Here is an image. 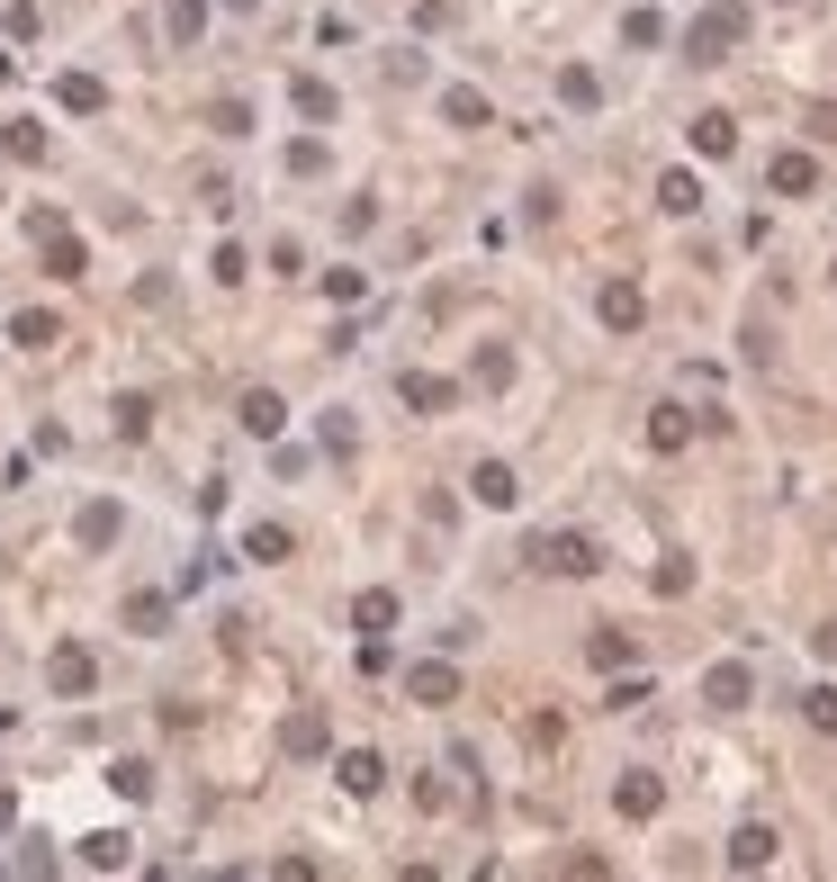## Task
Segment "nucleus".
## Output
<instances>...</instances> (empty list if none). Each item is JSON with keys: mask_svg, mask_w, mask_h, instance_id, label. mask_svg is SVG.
<instances>
[{"mask_svg": "<svg viewBox=\"0 0 837 882\" xmlns=\"http://www.w3.org/2000/svg\"><path fill=\"white\" fill-rule=\"evenodd\" d=\"M621 37H631V45H658V37H666V19H658V10H631V19H621Z\"/></svg>", "mask_w": 837, "mask_h": 882, "instance_id": "c9c22d12", "label": "nucleus"}, {"mask_svg": "<svg viewBox=\"0 0 837 882\" xmlns=\"http://www.w3.org/2000/svg\"><path fill=\"white\" fill-rule=\"evenodd\" d=\"M765 180H775L784 198H810V189H819V163H810V154H775V163H765Z\"/></svg>", "mask_w": 837, "mask_h": 882, "instance_id": "4468645a", "label": "nucleus"}, {"mask_svg": "<svg viewBox=\"0 0 837 882\" xmlns=\"http://www.w3.org/2000/svg\"><path fill=\"white\" fill-rule=\"evenodd\" d=\"M703 703H712V712H747V703H756V666H747V657H721V666L703 675Z\"/></svg>", "mask_w": 837, "mask_h": 882, "instance_id": "7ed1b4c3", "label": "nucleus"}, {"mask_svg": "<svg viewBox=\"0 0 837 882\" xmlns=\"http://www.w3.org/2000/svg\"><path fill=\"white\" fill-rule=\"evenodd\" d=\"M333 775H342V792H379V784H388V766H379L370 748H352V757H342Z\"/></svg>", "mask_w": 837, "mask_h": 882, "instance_id": "aec40b11", "label": "nucleus"}, {"mask_svg": "<svg viewBox=\"0 0 837 882\" xmlns=\"http://www.w3.org/2000/svg\"><path fill=\"white\" fill-rule=\"evenodd\" d=\"M54 100H63V108H73V117H91V108H108V91H100L91 73H63V82H54Z\"/></svg>", "mask_w": 837, "mask_h": 882, "instance_id": "6ab92c4d", "label": "nucleus"}, {"mask_svg": "<svg viewBox=\"0 0 837 882\" xmlns=\"http://www.w3.org/2000/svg\"><path fill=\"white\" fill-rule=\"evenodd\" d=\"M514 378V352H477V387H505Z\"/></svg>", "mask_w": 837, "mask_h": 882, "instance_id": "e433bc0d", "label": "nucleus"}, {"mask_svg": "<svg viewBox=\"0 0 837 882\" xmlns=\"http://www.w3.org/2000/svg\"><path fill=\"white\" fill-rule=\"evenodd\" d=\"M207 126H217V135H252V108H244V100H217V108H207Z\"/></svg>", "mask_w": 837, "mask_h": 882, "instance_id": "72a5a7b5", "label": "nucleus"}, {"mask_svg": "<svg viewBox=\"0 0 837 882\" xmlns=\"http://www.w3.org/2000/svg\"><path fill=\"white\" fill-rule=\"evenodd\" d=\"M37 243H45V280H91V252H82V235H63V226H45Z\"/></svg>", "mask_w": 837, "mask_h": 882, "instance_id": "0eeeda50", "label": "nucleus"}, {"mask_svg": "<svg viewBox=\"0 0 837 882\" xmlns=\"http://www.w3.org/2000/svg\"><path fill=\"white\" fill-rule=\"evenodd\" d=\"M352 622H361V631H388V622H396V594H388V585H370V594L352 603Z\"/></svg>", "mask_w": 837, "mask_h": 882, "instance_id": "bb28decb", "label": "nucleus"}, {"mask_svg": "<svg viewBox=\"0 0 837 882\" xmlns=\"http://www.w3.org/2000/svg\"><path fill=\"white\" fill-rule=\"evenodd\" d=\"M10 343H28V352H45V343H63V324H54L45 307H28V315L10 324Z\"/></svg>", "mask_w": 837, "mask_h": 882, "instance_id": "5701e85b", "label": "nucleus"}, {"mask_svg": "<svg viewBox=\"0 0 837 882\" xmlns=\"http://www.w3.org/2000/svg\"><path fill=\"white\" fill-rule=\"evenodd\" d=\"M658 208H666V217H703V180H693V172H666V180H658Z\"/></svg>", "mask_w": 837, "mask_h": 882, "instance_id": "f3484780", "label": "nucleus"}, {"mask_svg": "<svg viewBox=\"0 0 837 882\" xmlns=\"http://www.w3.org/2000/svg\"><path fill=\"white\" fill-rule=\"evenodd\" d=\"M775 847H784L775 829H765V820H747V829L730 838V873H765V864H775Z\"/></svg>", "mask_w": 837, "mask_h": 882, "instance_id": "1a4fd4ad", "label": "nucleus"}, {"mask_svg": "<svg viewBox=\"0 0 837 882\" xmlns=\"http://www.w3.org/2000/svg\"><path fill=\"white\" fill-rule=\"evenodd\" d=\"M802 720H810V729H837V685H810V694H802Z\"/></svg>", "mask_w": 837, "mask_h": 882, "instance_id": "2f4dec72", "label": "nucleus"}, {"mask_svg": "<svg viewBox=\"0 0 837 882\" xmlns=\"http://www.w3.org/2000/svg\"><path fill=\"white\" fill-rule=\"evenodd\" d=\"M235 415H244V433H252V442H270L279 424H289V405H279L270 387H244V405H235Z\"/></svg>", "mask_w": 837, "mask_h": 882, "instance_id": "9b49d317", "label": "nucleus"}, {"mask_svg": "<svg viewBox=\"0 0 837 882\" xmlns=\"http://www.w3.org/2000/svg\"><path fill=\"white\" fill-rule=\"evenodd\" d=\"M163 28H172V45H198V28H207V0H172V10H163Z\"/></svg>", "mask_w": 837, "mask_h": 882, "instance_id": "b1692460", "label": "nucleus"}, {"mask_svg": "<svg viewBox=\"0 0 837 882\" xmlns=\"http://www.w3.org/2000/svg\"><path fill=\"white\" fill-rule=\"evenodd\" d=\"M640 315H649V298H640L631 280H612V289H603V324H612V333H640Z\"/></svg>", "mask_w": 837, "mask_h": 882, "instance_id": "2eb2a0df", "label": "nucleus"}, {"mask_svg": "<svg viewBox=\"0 0 837 882\" xmlns=\"http://www.w3.org/2000/svg\"><path fill=\"white\" fill-rule=\"evenodd\" d=\"M468 487H477V505H496V513H505V505L523 496V487H514V468H505V459H477V478H468Z\"/></svg>", "mask_w": 837, "mask_h": 882, "instance_id": "a211bd4d", "label": "nucleus"}, {"mask_svg": "<svg viewBox=\"0 0 837 882\" xmlns=\"http://www.w3.org/2000/svg\"><path fill=\"white\" fill-rule=\"evenodd\" d=\"M108 415H117V433H126V442H145V433H154V396H117Z\"/></svg>", "mask_w": 837, "mask_h": 882, "instance_id": "393cba45", "label": "nucleus"}, {"mask_svg": "<svg viewBox=\"0 0 837 882\" xmlns=\"http://www.w3.org/2000/svg\"><path fill=\"white\" fill-rule=\"evenodd\" d=\"M586 657H595V666H631L640 648H631V631H595V640H586Z\"/></svg>", "mask_w": 837, "mask_h": 882, "instance_id": "cd10ccee", "label": "nucleus"}, {"mask_svg": "<svg viewBox=\"0 0 837 882\" xmlns=\"http://www.w3.org/2000/svg\"><path fill=\"white\" fill-rule=\"evenodd\" d=\"M442 117H451V126H486V100H477V91H442Z\"/></svg>", "mask_w": 837, "mask_h": 882, "instance_id": "7c9ffc66", "label": "nucleus"}, {"mask_svg": "<svg viewBox=\"0 0 837 882\" xmlns=\"http://www.w3.org/2000/svg\"><path fill=\"white\" fill-rule=\"evenodd\" d=\"M531 568H540V577H595L603 550H595V531H540V540H531Z\"/></svg>", "mask_w": 837, "mask_h": 882, "instance_id": "f03ea898", "label": "nucleus"}, {"mask_svg": "<svg viewBox=\"0 0 837 882\" xmlns=\"http://www.w3.org/2000/svg\"><path fill=\"white\" fill-rule=\"evenodd\" d=\"M289 550H298V531H289V522H252V531H244V559H261V568H270V559H289Z\"/></svg>", "mask_w": 837, "mask_h": 882, "instance_id": "dca6fc26", "label": "nucleus"}, {"mask_svg": "<svg viewBox=\"0 0 837 882\" xmlns=\"http://www.w3.org/2000/svg\"><path fill=\"white\" fill-rule=\"evenodd\" d=\"M649 442H658V450H684V442H693V415H684V405H658V415H649Z\"/></svg>", "mask_w": 837, "mask_h": 882, "instance_id": "412c9836", "label": "nucleus"}, {"mask_svg": "<svg viewBox=\"0 0 837 882\" xmlns=\"http://www.w3.org/2000/svg\"><path fill=\"white\" fill-rule=\"evenodd\" d=\"M558 100H568V108H595V100H603V82L586 73V63H568V73H558Z\"/></svg>", "mask_w": 837, "mask_h": 882, "instance_id": "a878e982", "label": "nucleus"}, {"mask_svg": "<svg viewBox=\"0 0 837 882\" xmlns=\"http://www.w3.org/2000/svg\"><path fill=\"white\" fill-rule=\"evenodd\" d=\"M738 37H747V0H712V10L684 28V54H693V63H730Z\"/></svg>", "mask_w": 837, "mask_h": 882, "instance_id": "f257e3e1", "label": "nucleus"}, {"mask_svg": "<svg viewBox=\"0 0 837 882\" xmlns=\"http://www.w3.org/2000/svg\"><path fill=\"white\" fill-rule=\"evenodd\" d=\"M82 864H100V873H117V864H126V838H117V829H108V838H91V847H82Z\"/></svg>", "mask_w": 837, "mask_h": 882, "instance_id": "f704fd0d", "label": "nucleus"}, {"mask_svg": "<svg viewBox=\"0 0 837 882\" xmlns=\"http://www.w3.org/2000/svg\"><path fill=\"white\" fill-rule=\"evenodd\" d=\"M289 172L307 180V172H324V145H316V135H298V145H289Z\"/></svg>", "mask_w": 837, "mask_h": 882, "instance_id": "4c0bfd02", "label": "nucleus"}, {"mask_svg": "<svg viewBox=\"0 0 837 882\" xmlns=\"http://www.w3.org/2000/svg\"><path fill=\"white\" fill-rule=\"evenodd\" d=\"M405 694L424 703V712H451V703H459V666H451V657H424V666H405Z\"/></svg>", "mask_w": 837, "mask_h": 882, "instance_id": "39448f33", "label": "nucleus"}, {"mask_svg": "<svg viewBox=\"0 0 837 882\" xmlns=\"http://www.w3.org/2000/svg\"><path fill=\"white\" fill-rule=\"evenodd\" d=\"M45 685H54L63 703H82V694L100 685V666H91V648H82V640H63V648L45 657Z\"/></svg>", "mask_w": 837, "mask_h": 882, "instance_id": "20e7f679", "label": "nucleus"}, {"mask_svg": "<svg viewBox=\"0 0 837 882\" xmlns=\"http://www.w3.org/2000/svg\"><path fill=\"white\" fill-rule=\"evenodd\" d=\"M0 154H10V163H45V126H0Z\"/></svg>", "mask_w": 837, "mask_h": 882, "instance_id": "4be33fe9", "label": "nucleus"}, {"mask_svg": "<svg viewBox=\"0 0 837 882\" xmlns=\"http://www.w3.org/2000/svg\"><path fill=\"white\" fill-rule=\"evenodd\" d=\"M10 820H19V801H10V792H0V829H10Z\"/></svg>", "mask_w": 837, "mask_h": 882, "instance_id": "58836bf2", "label": "nucleus"}, {"mask_svg": "<svg viewBox=\"0 0 837 882\" xmlns=\"http://www.w3.org/2000/svg\"><path fill=\"white\" fill-rule=\"evenodd\" d=\"M396 396L414 405V415H451V405H459V387L433 378V370H396Z\"/></svg>", "mask_w": 837, "mask_h": 882, "instance_id": "423d86ee", "label": "nucleus"}, {"mask_svg": "<svg viewBox=\"0 0 837 882\" xmlns=\"http://www.w3.org/2000/svg\"><path fill=\"white\" fill-rule=\"evenodd\" d=\"M279 748H289V757H324V748H333V720H324V712H289Z\"/></svg>", "mask_w": 837, "mask_h": 882, "instance_id": "9d476101", "label": "nucleus"}, {"mask_svg": "<svg viewBox=\"0 0 837 882\" xmlns=\"http://www.w3.org/2000/svg\"><path fill=\"white\" fill-rule=\"evenodd\" d=\"M117 531H126V513H117L108 496H100V505H82V522H73V540H82V550H108Z\"/></svg>", "mask_w": 837, "mask_h": 882, "instance_id": "f8f14e48", "label": "nucleus"}, {"mask_svg": "<svg viewBox=\"0 0 837 882\" xmlns=\"http://www.w3.org/2000/svg\"><path fill=\"white\" fill-rule=\"evenodd\" d=\"M693 145H703V154H730V145H738V126L712 108V117H693Z\"/></svg>", "mask_w": 837, "mask_h": 882, "instance_id": "c85d7f7f", "label": "nucleus"}, {"mask_svg": "<svg viewBox=\"0 0 837 882\" xmlns=\"http://www.w3.org/2000/svg\"><path fill=\"white\" fill-rule=\"evenodd\" d=\"M108 784H117L126 801H145V792H154V766H135V757H126V766H108Z\"/></svg>", "mask_w": 837, "mask_h": 882, "instance_id": "473e14b6", "label": "nucleus"}, {"mask_svg": "<svg viewBox=\"0 0 837 882\" xmlns=\"http://www.w3.org/2000/svg\"><path fill=\"white\" fill-rule=\"evenodd\" d=\"M126 631L135 640H163L172 631V594H126Z\"/></svg>", "mask_w": 837, "mask_h": 882, "instance_id": "ddd939ff", "label": "nucleus"}, {"mask_svg": "<svg viewBox=\"0 0 837 882\" xmlns=\"http://www.w3.org/2000/svg\"><path fill=\"white\" fill-rule=\"evenodd\" d=\"M612 810H621V820H658V810H666V784H658V775H621V784H612Z\"/></svg>", "mask_w": 837, "mask_h": 882, "instance_id": "6e6552de", "label": "nucleus"}, {"mask_svg": "<svg viewBox=\"0 0 837 882\" xmlns=\"http://www.w3.org/2000/svg\"><path fill=\"white\" fill-rule=\"evenodd\" d=\"M289 100H298V117H316V126H324V117H333V91H324V82H307V73H298V82H289Z\"/></svg>", "mask_w": 837, "mask_h": 882, "instance_id": "c756f323", "label": "nucleus"}]
</instances>
